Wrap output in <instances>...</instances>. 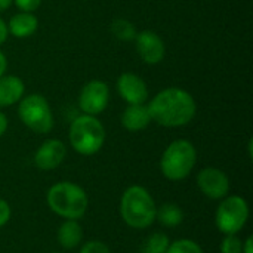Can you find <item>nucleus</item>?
<instances>
[{
    "instance_id": "24",
    "label": "nucleus",
    "mask_w": 253,
    "mask_h": 253,
    "mask_svg": "<svg viewBox=\"0 0 253 253\" xmlns=\"http://www.w3.org/2000/svg\"><path fill=\"white\" fill-rule=\"evenodd\" d=\"M15 3H16V6L22 10V12H33V10H36L39 6H40V3H42V0H13Z\"/></svg>"
},
{
    "instance_id": "11",
    "label": "nucleus",
    "mask_w": 253,
    "mask_h": 253,
    "mask_svg": "<svg viewBox=\"0 0 253 253\" xmlns=\"http://www.w3.org/2000/svg\"><path fill=\"white\" fill-rule=\"evenodd\" d=\"M136 50L144 62L147 64H159L165 56V43L162 37L151 31L145 30L136 34Z\"/></svg>"
},
{
    "instance_id": "23",
    "label": "nucleus",
    "mask_w": 253,
    "mask_h": 253,
    "mask_svg": "<svg viewBox=\"0 0 253 253\" xmlns=\"http://www.w3.org/2000/svg\"><path fill=\"white\" fill-rule=\"evenodd\" d=\"M10 216H12V211H10L9 203L4 199L0 197V228L4 227L9 222Z\"/></svg>"
},
{
    "instance_id": "3",
    "label": "nucleus",
    "mask_w": 253,
    "mask_h": 253,
    "mask_svg": "<svg viewBox=\"0 0 253 253\" xmlns=\"http://www.w3.org/2000/svg\"><path fill=\"white\" fill-rule=\"evenodd\" d=\"M49 209L64 219H80L89 209V197L86 191L70 181L56 182L46 194Z\"/></svg>"
},
{
    "instance_id": "16",
    "label": "nucleus",
    "mask_w": 253,
    "mask_h": 253,
    "mask_svg": "<svg viewBox=\"0 0 253 253\" xmlns=\"http://www.w3.org/2000/svg\"><path fill=\"white\" fill-rule=\"evenodd\" d=\"M37 18L30 12H21L12 16L9 22V31L19 39L31 36L37 30Z\"/></svg>"
},
{
    "instance_id": "15",
    "label": "nucleus",
    "mask_w": 253,
    "mask_h": 253,
    "mask_svg": "<svg viewBox=\"0 0 253 253\" xmlns=\"http://www.w3.org/2000/svg\"><path fill=\"white\" fill-rule=\"evenodd\" d=\"M83 240V228L74 219H65L58 228V243L64 249H74Z\"/></svg>"
},
{
    "instance_id": "18",
    "label": "nucleus",
    "mask_w": 253,
    "mask_h": 253,
    "mask_svg": "<svg viewBox=\"0 0 253 253\" xmlns=\"http://www.w3.org/2000/svg\"><path fill=\"white\" fill-rule=\"evenodd\" d=\"M170 242L165 233H153L144 242L141 252L142 253H166Z\"/></svg>"
},
{
    "instance_id": "7",
    "label": "nucleus",
    "mask_w": 253,
    "mask_h": 253,
    "mask_svg": "<svg viewBox=\"0 0 253 253\" xmlns=\"http://www.w3.org/2000/svg\"><path fill=\"white\" fill-rule=\"evenodd\" d=\"M249 219V205L240 196H227L221 200L216 211V227L225 234H239Z\"/></svg>"
},
{
    "instance_id": "19",
    "label": "nucleus",
    "mask_w": 253,
    "mask_h": 253,
    "mask_svg": "<svg viewBox=\"0 0 253 253\" xmlns=\"http://www.w3.org/2000/svg\"><path fill=\"white\" fill-rule=\"evenodd\" d=\"M111 33L114 34L116 39L119 40H125V42H129V40H133L136 37V30L133 27V24L127 19H114L111 22Z\"/></svg>"
},
{
    "instance_id": "9",
    "label": "nucleus",
    "mask_w": 253,
    "mask_h": 253,
    "mask_svg": "<svg viewBox=\"0 0 253 253\" xmlns=\"http://www.w3.org/2000/svg\"><path fill=\"white\" fill-rule=\"evenodd\" d=\"M108 98V86L101 80H92L82 89L79 96V107L84 114L96 116L107 108Z\"/></svg>"
},
{
    "instance_id": "12",
    "label": "nucleus",
    "mask_w": 253,
    "mask_h": 253,
    "mask_svg": "<svg viewBox=\"0 0 253 253\" xmlns=\"http://www.w3.org/2000/svg\"><path fill=\"white\" fill-rule=\"evenodd\" d=\"M117 90L120 96L129 104H144L148 98L145 82L132 73H123L117 80Z\"/></svg>"
},
{
    "instance_id": "21",
    "label": "nucleus",
    "mask_w": 253,
    "mask_h": 253,
    "mask_svg": "<svg viewBox=\"0 0 253 253\" xmlns=\"http://www.w3.org/2000/svg\"><path fill=\"white\" fill-rule=\"evenodd\" d=\"M243 240L237 234L225 236V239L221 243V253H242Z\"/></svg>"
},
{
    "instance_id": "1",
    "label": "nucleus",
    "mask_w": 253,
    "mask_h": 253,
    "mask_svg": "<svg viewBox=\"0 0 253 253\" xmlns=\"http://www.w3.org/2000/svg\"><path fill=\"white\" fill-rule=\"evenodd\" d=\"M151 120L166 127H178L190 123L196 116L193 96L179 87H169L156 95L148 104Z\"/></svg>"
},
{
    "instance_id": "25",
    "label": "nucleus",
    "mask_w": 253,
    "mask_h": 253,
    "mask_svg": "<svg viewBox=\"0 0 253 253\" xmlns=\"http://www.w3.org/2000/svg\"><path fill=\"white\" fill-rule=\"evenodd\" d=\"M7 33H9V30H7V27H6L4 21L0 18V44L6 42V39H7Z\"/></svg>"
},
{
    "instance_id": "13",
    "label": "nucleus",
    "mask_w": 253,
    "mask_h": 253,
    "mask_svg": "<svg viewBox=\"0 0 253 253\" xmlns=\"http://www.w3.org/2000/svg\"><path fill=\"white\" fill-rule=\"evenodd\" d=\"M151 123V116L148 107L144 104H129V107L122 114V125L129 132L144 130Z\"/></svg>"
},
{
    "instance_id": "27",
    "label": "nucleus",
    "mask_w": 253,
    "mask_h": 253,
    "mask_svg": "<svg viewBox=\"0 0 253 253\" xmlns=\"http://www.w3.org/2000/svg\"><path fill=\"white\" fill-rule=\"evenodd\" d=\"M6 130H7V117L3 113H0V136H3Z\"/></svg>"
},
{
    "instance_id": "26",
    "label": "nucleus",
    "mask_w": 253,
    "mask_h": 253,
    "mask_svg": "<svg viewBox=\"0 0 253 253\" xmlns=\"http://www.w3.org/2000/svg\"><path fill=\"white\" fill-rule=\"evenodd\" d=\"M242 253H253V237L249 236L245 242H243V248Z\"/></svg>"
},
{
    "instance_id": "22",
    "label": "nucleus",
    "mask_w": 253,
    "mask_h": 253,
    "mask_svg": "<svg viewBox=\"0 0 253 253\" xmlns=\"http://www.w3.org/2000/svg\"><path fill=\"white\" fill-rule=\"evenodd\" d=\"M79 253H111L110 248L101 240H89L86 242Z\"/></svg>"
},
{
    "instance_id": "28",
    "label": "nucleus",
    "mask_w": 253,
    "mask_h": 253,
    "mask_svg": "<svg viewBox=\"0 0 253 253\" xmlns=\"http://www.w3.org/2000/svg\"><path fill=\"white\" fill-rule=\"evenodd\" d=\"M6 67H7V61H6V56L3 52H0V76L4 74L6 71Z\"/></svg>"
},
{
    "instance_id": "14",
    "label": "nucleus",
    "mask_w": 253,
    "mask_h": 253,
    "mask_svg": "<svg viewBox=\"0 0 253 253\" xmlns=\"http://www.w3.org/2000/svg\"><path fill=\"white\" fill-rule=\"evenodd\" d=\"M24 82L16 76H0V107L16 104L24 95Z\"/></svg>"
},
{
    "instance_id": "2",
    "label": "nucleus",
    "mask_w": 253,
    "mask_h": 253,
    "mask_svg": "<svg viewBox=\"0 0 253 253\" xmlns=\"http://www.w3.org/2000/svg\"><path fill=\"white\" fill-rule=\"evenodd\" d=\"M119 212L126 225L135 230H145L154 224L157 206L147 188L132 185L122 194Z\"/></svg>"
},
{
    "instance_id": "4",
    "label": "nucleus",
    "mask_w": 253,
    "mask_h": 253,
    "mask_svg": "<svg viewBox=\"0 0 253 253\" xmlns=\"http://www.w3.org/2000/svg\"><path fill=\"white\" fill-rule=\"evenodd\" d=\"M197 162V151L187 139L173 141L163 151L160 159V170L169 181H182L194 169Z\"/></svg>"
},
{
    "instance_id": "5",
    "label": "nucleus",
    "mask_w": 253,
    "mask_h": 253,
    "mask_svg": "<svg viewBox=\"0 0 253 253\" xmlns=\"http://www.w3.org/2000/svg\"><path fill=\"white\" fill-rule=\"evenodd\" d=\"M105 141V129L102 123L89 114L79 116L70 126V144L82 156L96 154Z\"/></svg>"
},
{
    "instance_id": "20",
    "label": "nucleus",
    "mask_w": 253,
    "mask_h": 253,
    "mask_svg": "<svg viewBox=\"0 0 253 253\" xmlns=\"http://www.w3.org/2000/svg\"><path fill=\"white\" fill-rule=\"evenodd\" d=\"M166 253H203V249L191 239H179L169 245Z\"/></svg>"
},
{
    "instance_id": "10",
    "label": "nucleus",
    "mask_w": 253,
    "mask_h": 253,
    "mask_svg": "<svg viewBox=\"0 0 253 253\" xmlns=\"http://www.w3.org/2000/svg\"><path fill=\"white\" fill-rule=\"evenodd\" d=\"M67 148L59 139H47L44 141L34 154V165L40 170H53L56 169L65 159Z\"/></svg>"
},
{
    "instance_id": "8",
    "label": "nucleus",
    "mask_w": 253,
    "mask_h": 253,
    "mask_svg": "<svg viewBox=\"0 0 253 253\" xmlns=\"http://www.w3.org/2000/svg\"><path fill=\"white\" fill-rule=\"evenodd\" d=\"M197 187L211 200H222L230 193V178L218 168H205L197 175Z\"/></svg>"
},
{
    "instance_id": "17",
    "label": "nucleus",
    "mask_w": 253,
    "mask_h": 253,
    "mask_svg": "<svg viewBox=\"0 0 253 253\" xmlns=\"http://www.w3.org/2000/svg\"><path fill=\"white\" fill-rule=\"evenodd\" d=\"M156 219L166 228H175L184 221V212L176 203H163L157 208Z\"/></svg>"
},
{
    "instance_id": "29",
    "label": "nucleus",
    "mask_w": 253,
    "mask_h": 253,
    "mask_svg": "<svg viewBox=\"0 0 253 253\" xmlns=\"http://www.w3.org/2000/svg\"><path fill=\"white\" fill-rule=\"evenodd\" d=\"M12 1H13V0H0V12L6 10V9L12 4Z\"/></svg>"
},
{
    "instance_id": "30",
    "label": "nucleus",
    "mask_w": 253,
    "mask_h": 253,
    "mask_svg": "<svg viewBox=\"0 0 253 253\" xmlns=\"http://www.w3.org/2000/svg\"><path fill=\"white\" fill-rule=\"evenodd\" d=\"M252 144H253V142H252V139H251V141H249V157H251V159H252V156H253V154H252Z\"/></svg>"
},
{
    "instance_id": "31",
    "label": "nucleus",
    "mask_w": 253,
    "mask_h": 253,
    "mask_svg": "<svg viewBox=\"0 0 253 253\" xmlns=\"http://www.w3.org/2000/svg\"><path fill=\"white\" fill-rule=\"evenodd\" d=\"M52 253H61V252H52Z\"/></svg>"
},
{
    "instance_id": "6",
    "label": "nucleus",
    "mask_w": 253,
    "mask_h": 253,
    "mask_svg": "<svg viewBox=\"0 0 253 253\" xmlns=\"http://www.w3.org/2000/svg\"><path fill=\"white\" fill-rule=\"evenodd\" d=\"M22 123L34 133H49L53 127V116L44 96L33 93L24 98L18 107Z\"/></svg>"
}]
</instances>
